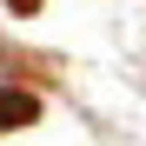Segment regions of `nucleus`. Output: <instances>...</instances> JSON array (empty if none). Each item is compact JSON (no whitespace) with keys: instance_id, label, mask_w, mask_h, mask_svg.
Wrapping results in <instances>:
<instances>
[{"instance_id":"f257e3e1","label":"nucleus","mask_w":146,"mask_h":146,"mask_svg":"<svg viewBox=\"0 0 146 146\" xmlns=\"http://www.w3.org/2000/svg\"><path fill=\"white\" fill-rule=\"evenodd\" d=\"M33 119V100L27 93H0V126H27Z\"/></svg>"},{"instance_id":"f03ea898","label":"nucleus","mask_w":146,"mask_h":146,"mask_svg":"<svg viewBox=\"0 0 146 146\" xmlns=\"http://www.w3.org/2000/svg\"><path fill=\"white\" fill-rule=\"evenodd\" d=\"M13 7H20V13H33V7H40V0H13Z\"/></svg>"}]
</instances>
